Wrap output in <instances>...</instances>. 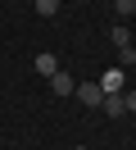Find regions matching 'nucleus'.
<instances>
[{
	"mask_svg": "<svg viewBox=\"0 0 136 150\" xmlns=\"http://www.w3.org/2000/svg\"><path fill=\"white\" fill-rule=\"evenodd\" d=\"M73 86H77V82H73V73H63V68H54V73H50V91H54V96H73Z\"/></svg>",
	"mask_w": 136,
	"mask_h": 150,
	"instance_id": "obj_3",
	"label": "nucleus"
},
{
	"mask_svg": "<svg viewBox=\"0 0 136 150\" xmlns=\"http://www.w3.org/2000/svg\"><path fill=\"white\" fill-rule=\"evenodd\" d=\"M100 109H104L109 118H118V114H127V105H123V96H104V100H100Z\"/></svg>",
	"mask_w": 136,
	"mask_h": 150,
	"instance_id": "obj_5",
	"label": "nucleus"
},
{
	"mask_svg": "<svg viewBox=\"0 0 136 150\" xmlns=\"http://www.w3.org/2000/svg\"><path fill=\"white\" fill-rule=\"evenodd\" d=\"M77 150H86V146H77Z\"/></svg>",
	"mask_w": 136,
	"mask_h": 150,
	"instance_id": "obj_11",
	"label": "nucleus"
},
{
	"mask_svg": "<svg viewBox=\"0 0 136 150\" xmlns=\"http://www.w3.org/2000/svg\"><path fill=\"white\" fill-rule=\"evenodd\" d=\"M32 9L41 14V18H54V14H59V0H32Z\"/></svg>",
	"mask_w": 136,
	"mask_h": 150,
	"instance_id": "obj_6",
	"label": "nucleus"
},
{
	"mask_svg": "<svg viewBox=\"0 0 136 150\" xmlns=\"http://www.w3.org/2000/svg\"><path fill=\"white\" fill-rule=\"evenodd\" d=\"M109 41H113V46H132V32H127L123 23H118V28H113V37H109Z\"/></svg>",
	"mask_w": 136,
	"mask_h": 150,
	"instance_id": "obj_9",
	"label": "nucleus"
},
{
	"mask_svg": "<svg viewBox=\"0 0 136 150\" xmlns=\"http://www.w3.org/2000/svg\"><path fill=\"white\" fill-rule=\"evenodd\" d=\"M73 96H77L82 105H91V109H100V100H104V91H100L95 82H77V86H73Z\"/></svg>",
	"mask_w": 136,
	"mask_h": 150,
	"instance_id": "obj_2",
	"label": "nucleus"
},
{
	"mask_svg": "<svg viewBox=\"0 0 136 150\" xmlns=\"http://www.w3.org/2000/svg\"><path fill=\"white\" fill-rule=\"evenodd\" d=\"M123 105H127V114H136V86H132V91H123Z\"/></svg>",
	"mask_w": 136,
	"mask_h": 150,
	"instance_id": "obj_10",
	"label": "nucleus"
},
{
	"mask_svg": "<svg viewBox=\"0 0 136 150\" xmlns=\"http://www.w3.org/2000/svg\"><path fill=\"white\" fill-rule=\"evenodd\" d=\"M113 9H118V18H132V14H136V0H113Z\"/></svg>",
	"mask_w": 136,
	"mask_h": 150,
	"instance_id": "obj_8",
	"label": "nucleus"
},
{
	"mask_svg": "<svg viewBox=\"0 0 136 150\" xmlns=\"http://www.w3.org/2000/svg\"><path fill=\"white\" fill-rule=\"evenodd\" d=\"M118 64H127V68H136V46H118Z\"/></svg>",
	"mask_w": 136,
	"mask_h": 150,
	"instance_id": "obj_7",
	"label": "nucleus"
},
{
	"mask_svg": "<svg viewBox=\"0 0 136 150\" xmlns=\"http://www.w3.org/2000/svg\"><path fill=\"white\" fill-rule=\"evenodd\" d=\"M95 86H100L104 96H123V91H127V73H123V68H104V73L95 77Z\"/></svg>",
	"mask_w": 136,
	"mask_h": 150,
	"instance_id": "obj_1",
	"label": "nucleus"
},
{
	"mask_svg": "<svg viewBox=\"0 0 136 150\" xmlns=\"http://www.w3.org/2000/svg\"><path fill=\"white\" fill-rule=\"evenodd\" d=\"M32 64H36V73H41V77H50V73H54V68H59V59H54V55H50V50H41V55H36V59H32Z\"/></svg>",
	"mask_w": 136,
	"mask_h": 150,
	"instance_id": "obj_4",
	"label": "nucleus"
}]
</instances>
